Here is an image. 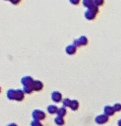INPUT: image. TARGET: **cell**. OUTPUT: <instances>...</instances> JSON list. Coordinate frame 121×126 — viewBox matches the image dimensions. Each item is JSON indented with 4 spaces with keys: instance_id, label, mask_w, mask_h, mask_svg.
I'll return each mask as SVG.
<instances>
[{
    "instance_id": "6da1fadb",
    "label": "cell",
    "mask_w": 121,
    "mask_h": 126,
    "mask_svg": "<svg viewBox=\"0 0 121 126\" xmlns=\"http://www.w3.org/2000/svg\"><path fill=\"white\" fill-rule=\"evenodd\" d=\"M99 13V8L97 6H94L93 8H89L88 10L85 13V17L88 20H94L96 17V15Z\"/></svg>"
},
{
    "instance_id": "7a4b0ae2",
    "label": "cell",
    "mask_w": 121,
    "mask_h": 126,
    "mask_svg": "<svg viewBox=\"0 0 121 126\" xmlns=\"http://www.w3.org/2000/svg\"><path fill=\"white\" fill-rule=\"evenodd\" d=\"M88 43V39H87L86 37L85 36H81L79 38L77 39L74 40V42H73V45H75L76 47H82V46H86Z\"/></svg>"
},
{
    "instance_id": "3957f363",
    "label": "cell",
    "mask_w": 121,
    "mask_h": 126,
    "mask_svg": "<svg viewBox=\"0 0 121 126\" xmlns=\"http://www.w3.org/2000/svg\"><path fill=\"white\" fill-rule=\"evenodd\" d=\"M32 118L36 120H42L46 118V114L42 110H35L32 112Z\"/></svg>"
},
{
    "instance_id": "277c9868",
    "label": "cell",
    "mask_w": 121,
    "mask_h": 126,
    "mask_svg": "<svg viewBox=\"0 0 121 126\" xmlns=\"http://www.w3.org/2000/svg\"><path fill=\"white\" fill-rule=\"evenodd\" d=\"M95 122L98 125H104L106 122H108L109 120V116H107L106 114H100V115L95 117Z\"/></svg>"
},
{
    "instance_id": "5b68a950",
    "label": "cell",
    "mask_w": 121,
    "mask_h": 126,
    "mask_svg": "<svg viewBox=\"0 0 121 126\" xmlns=\"http://www.w3.org/2000/svg\"><path fill=\"white\" fill-rule=\"evenodd\" d=\"M33 81H34V80H33L31 76H24V77H22L21 80V82H22V84L23 85V86H31L32 87Z\"/></svg>"
},
{
    "instance_id": "8992f818",
    "label": "cell",
    "mask_w": 121,
    "mask_h": 126,
    "mask_svg": "<svg viewBox=\"0 0 121 126\" xmlns=\"http://www.w3.org/2000/svg\"><path fill=\"white\" fill-rule=\"evenodd\" d=\"M51 100L56 103H59L62 100V95L60 92L58 91H53L51 93Z\"/></svg>"
},
{
    "instance_id": "52a82bcc",
    "label": "cell",
    "mask_w": 121,
    "mask_h": 126,
    "mask_svg": "<svg viewBox=\"0 0 121 126\" xmlns=\"http://www.w3.org/2000/svg\"><path fill=\"white\" fill-rule=\"evenodd\" d=\"M33 91H41V90H42V88H43V83H42V81H40V80H34L33 81V84L32 85Z\"/></svg>"
},
{
    "instance_id": "ba28073f",
    "label": "cell",
    "mask_w": 121,
    "mask_h": 126,
    "mask_svg": "<svg viewBox=\"0 0 121 126\" xmlns=\"http://www.w3.org/2000/svg\"><path fill=\"white\" fill-rule=\"evenodd\" d=\"M24 92L22 90H15V100L22 101L24 99Z\"/></svg>"
},
{
    "instance_id": "9c48e42d",
    "label": "cell",
    "mask_w": 121,
    "mask_h": 126,
    "mask_svg": "<svg viewBox=\"0 0 121 126\" xmlns=\"http://www.w3.org/2000/svg\"><path fill=\"white\" fill-rule=\"evenodd\" d=\"M104 112L105 114H106L107 116H112L115 114V110L114 109L113 106H109V105H106L104 108Z\"/></svg>"
},
{
    "instance_id": "30bf717a",
    "label": "cell",
    "mask_w": 121,
    "mask_h": 126,
    "mask_svg": "<svg viewBox=\"0 0 121 126\" xmlns=\"http://www.w3.org/2000/svg\"><path fill=\"white\" fill-rule=\"evenodd\" d=\"M66 52L68 54V55H73V54H75L76 52V47L73 44L69 45L66 48Z\"/></svg>"
},
{
    "instance_id": "8fae6325",
    "label": "cell",
    "mask_w": 121,
    "mask_h": 126,
    "mask_svg": "<svg viewBox=\"0 0 121 126\" xmlns=\"http://www.w3.org/2000/svg\"><path fill=\"white\" fill-rule=\"evenodd\" d=\"M7 97L8 100H15V90L14 89H9L7 91Z\"/></svg>"
},
{
    "instance_id": "7c38bea8",
    "label": "cell",
    "mask_w": 121,
    "mask_h": 126,
    "mask_svg": "<svg viewBox=\"0 0 121 126\" xmlns=\"http://www.w3.org/2000/svg\"><path fill=\"white\" fill-rule=\"evenodd\" d=\"M83 5L85 7H86L87 8H91L94 6H95V1L94 0H83Z\"/></svg>"
},
{
    "instance_id": "4fadbf2b",
    "label": "cell",
    "mask_w": 121,
    "mask_h": 126,
    "mask_svg": "<svg viewBox=\"0 0 121 126\" xmlns=\"http://www.w3.org/2000/svg\"><path fill=\"white\" fill-rule=\"evenodd\" d=\"M58 108L57 107V105H49L47 107V111L49 114H57V111H58Z\"/></svg>"
},
{
    "instance_id": "5bb4252c",
    "label": "cell",
    "mask_w": 121,
    "mask_h": 126,
    "mask_svg": "<svg viewBox=\"0 0 121 126\" xmlns=\"http://www.w3.org/2000/svg\"><path fill=\"white\" fill-rule=\"evenodd\" d=\"M70 108L72 110H77L78 108H79V102H78L77 100H71Z\"/></svg>"
},
{
    "instance_id": "9a60e30c",
    "label": "cell",
    "mask_w": 121,
    "mask_h": 126,
    "mask_svg": "<svg viewBox=\"0 0 121 126\" xmlns=\"http://www.w3.org/2000/svg\"><path fill=\"white\" fill-rule=\"evenodd\" d=\"M55 124H57V125H59V126L63 125L65 124V120H64L63 117H60V116L56 117L55 118Z\"/></svg>"
},
{
    "instance_id": "2e32d148",
    "label": "cell",
    "mask_w": 121,
    "mask_h": 126,
    "mask_svg": "<svg viewBox=\"0 0 121 126\" xmlns=\"http://www.w3.org/2000/svg\"><path fill=\"white\" fill-rule=\"evenodd\" d=\"M66 114V107H61L57 111V116H60V117H64L65 115Z\"/></svg>"
},
{
    "instance_id": "e0dca14e",
    "label": "cell",
    "mask_w": 121,
    "mask_h": 126,
    "mask_svg": "<svg viewBox=\"0 0 121 126\" xmlns=\"http://www.w3.org/2000/svg\"><path fill=\"white\" fill-rule=\"evenodd\" d=\"M22 91H23V92L25 94H31L33 91V89H32V87H31V86H24Z\"/></svg>"
},
{
    "instance_id": "ac0fdd59",
    "label": "cell",
    "mask_w": 121,
    "mask_h": 126,
    "mask_svg": "<svg viewBox=\"0 0 121 126\" xmlns=\"http://www.w3.org/2000/svg\"><path fill=\"white\" fill-rule=\"evenodd\" d=\"M71 102V100L70 99H64V100H62V104H63L64 107H70Z\"/></svg>"
},
{
    "instance_id": "d6986e66",
    "label": "cell",
    "mask_w": 121,
    "mask_h": 126,
    "mask_svg": "<svg viewBox=\"0 0 121 126\" xmlns=\"http://www.w3.org/2000/svg\"><path fill=\"white\" fill-rule=\"evenodd\" d=\"M31 126H43L41 124V122H40L39 120H32V122H31Z\"/></svg>"
},
{
    "instance_id": "ffe728a7",
    "label": "cell",
    "mask_w": 121,
    "mask_h": 126,
    "mask_svg": "<svg viewBox=\"0 0 121 126\" xmlns=\"http://www.w3.org/2000/svg\"><path fill=\"white\" fill-rule=\"evenodd\" d=\"M94 1H95V4L97 7L102 6L105 3V0H94Z\"/></svg>"
},
{
    "instance_id": "44dd1931",
    "label": "cell",
    "mask_w": 121,
    "mask_h": 126,
    "mask_svg": "<svg viewBox=\"0 0 121 126\" xmlns=\"http://www.w3.org/2000/svg\"><path fill=\"white\" fill-rule=\"evenodd\" d=\"M113 107H114V109H115V112L116 111H121V104H120V103H116Z\"/></svg>"
},
{
    "instance_id": "7402d4cb",
    "label": "cell",
    "mask_w": 121,
    "mask_h": 126,
    "mask_svg": "<svg viewBox=\"0 0 121 126\" xmlns=\"http://www.w3.org/2000/svg\"><path fill=\"white\" fill-rule=\"evenodd\" d=\"M69 1L73 5H77V4L80 3V0H69Z\"/></svg>"
},
{
    "instance_id": "603a6c76",
    "label": "cell",
    "mask_w": 121,
    "mask_h": 126,
    "mask_svg": "<svg viewBox=\"0 0 121 126\" xmlns=\"http://www.w3.org/2000/svg\"><path fill=\"white\" fill-rule=\"evenodd\" d=\"M10 2L13 4H15V5H17V4H18L20 2H21V0H10Z\"/></svg>"
},
{
    "instance_id": "cb8c5ba5",
    "label": "cell",
    "mask_w": 121,
    "mask_h": 126,
    "mask_svg": "<svg viewBox=\"0 0 121 126\" xmlns=\"http://www.w3.org/2000/svg\"><path fill=\"white\" fill-rule=\"evenodd\" d=\"M7 126H17L16 124H14V123H11V124H9V125H8Z\"/></svg>"
},
{
    "instance_id": "d4e9b609",
    "label": "cell",
    "mask_w": 121,
    "mask_h": 126,
    "mask_svg": "<svg viewBox=\"0 0 121 126\" xmlns=\"http://www.w3.org/2000/svg\"><path fill=\"white\" fill-rule=\"evenodd\" d=\"M118 125H119V126H121V119L118 121Z\"/></svg>"
},
{
    "instance_id": "484cf974",
    "label": "cell",
    "mask_w": 121,
    "mask_h": 126,
    "mask_svg": "<svg viewBox=\"0 0 121 126\" xmlns=\"http://www.w3.org/2000/svg\"><path fill=\"white\" fill-rule=\"evenodd\" d=\"M8 1H10V0H8Z\"/></svg>"
}]
</instances>
